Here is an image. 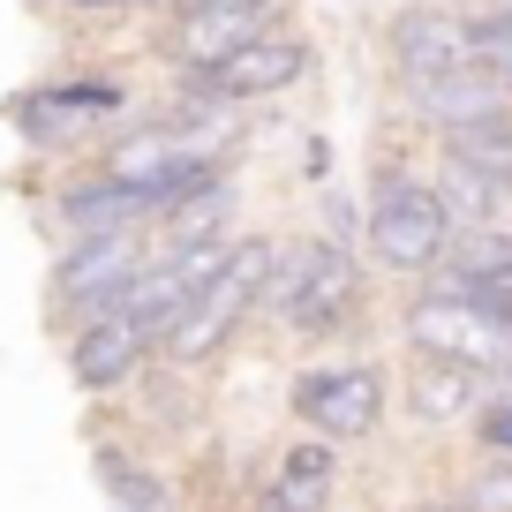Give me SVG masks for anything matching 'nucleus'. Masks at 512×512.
<instances>
[{
    "mask_svg": "<svg viewBox=\"0 0 512 512\" xmlns=\"http://www.w3.org/2000/svg\"><path fill=\"white\" fill-rule=\"evenodd\" d=\"M272 23H279V0H181L174 23H166V61L204 76V68H219L234 46H249Z\"/></svg>",
    "mask_w": 512,
    "mask_h": 512,
    "instance_id": "nucleus-5",
    "label": "nucleus"
},
{
    "mask_svg": "<svg viewBox=\"0 0 512 512\" xmlns=\"http://www.w3.org/2000/svg\"><path fill=\"white\" fill-rule=\"evenodd\" d=\"M452 241V211L437 204L430 181L407 174H377L369 189V249H377L384 272H430Z\"/></svg>",
    "mask_w": 512,
    "mask_h": 512,
    "instance_id": "nucleus-3",
    "label": "nucleus"
},
{
    "mask_svg": "<svg viewBox=\"0 0 512 512\" xmlns=\"http://www.w3.org/2000/svg\"><path fill=\"white\" fill-rule=\"evenodd\" d=\"M204 174H219L211 159H196L189 144H174L166 128H144V136H121V144L98 159V181H113V189H128V196H144L151 211L159 204H174L181 189H196Z\"/></svg>",
    "mask_w": 512,
    "mask_h": 512,
    "instance_id": "nucleus-8",
    "label": "nucleus"
},
{
    "mask_svg": "<svg viewBox=\"0 0 512 512\" xmlns=\"http://www.w3.org/2000/svg\"><path fill=\"white\" fill-rule=\"evenodd\" d=\"M407 98H415V113L437 128V136H452V128H475V121H497V113H512V76L482 53V61L452 68V76H430V83H407Z\"/></svg>",
    "mask_w": 512,
    "mask_h": 512,
    "instance_id": "nucleus-9",
    "label": "nucleus"
},
{
    "mask_svg": "<svg viewBox=\"0 0 512 512\" xmlns=\"http://www.w3.org/2000/svg\"><path fill=\"white\" fill-rule=\"evenodd\" d=\"M98 482L121 512H166V490L144 475V467H128V452H98Z\"/></svg>",
    "mask_w": 512,
    "mask_h": 512,
    "instance_id": "nucleus-18",
    "label": "nucleus"
},
{
    "mask_svg": "<svg viewBox=\"0 0 512 512\" xmlns=\"http://www.w3.org/2000/svg\"><path fill=\"white\" fill-rule=\"evenodd\" d=\"M445 166H460V174H482V181H497V189H512V113L475 121V128H452V136H445Z\"/></svg>",
    "mask_w": 512,
    "mask_h": 512,
    "instance_id": "nucleus-15",
    "label": "nucleus"
},
{
    "mask_svg": "<svg viewBox=\"0 0 512 512\" xmlns=\"http://www.w3.org/2000/svg\"><path fill=\"white\" fill-rule=\"evenodd\" d=\"M272 256H279L272 241H226L219 272H211L204 287L189 294V309H181V317L159 332V354H166V362H211V354L234 339V324L249 317L256 302H264Z\"/></svg>",
    "mask_w": 512,
    "mask_h": 512,
    "instance_id": "nucleus-1",
    "label": "nucleus"
},
{
    "mask_svg": "<svg viewBox=\"0 0 512 512\" xmlns=\"http://www.w3.org/2000/svg\"><path fill=\"white\" fill-rule=\"evenodd\" d=\"M106 113H121V83H76V91H38L16 106V121L31 128L38 144H53V136H76L83 121H106Z\"/></svg>",
    "mask_w": 512,
    "mask_h": 512,
    "instance_id": "nucleus-13",
    "label": "nucleus"
},
{
    "mask_svg": "<svg viewBox=\"0 0 512 512\" xmlns=\"http://www.w3.org/2000/svg\"><path fill=\"white\" fill-rule=\"evenodd\" d=\"M264 294H279V309H287L302 332H332V324L354 309L362 279H354L347 249H332V241H302V249L272 256V279H264Z\"/></svg>",
    "mask_w": 512,
    "mask_h": 512,
    "instance_id": "nucleus-4",
    "label": "nucleus"
},
{
    "mask_svg": "<svg viewBox=\"0 0 512 512\" xmlns=\"http://www.w3.org/2000/svg\"><path fill=\"white\" fill-rule=\"evenodd\" d=\"M174 8H181V0H174Z\"/></svg>",
    "mask_w": 512,
    "mask_h": 512,
    "instance_id": "nucleus-22",
    "label": "nucleus"
},
{
    "mask_svg": "<svg viewBox=\"0 0 512 512\" xmlns=\"http://www.w3.org/2000/svg\"><path fill=\"white\" fill-rule=\"evenodd\" d=\"M61 219H68V234H113V226H144L151 204L91 174V181H76V189L61 196Z\"/></svg>",
    "mask_w": 512,
    "mask_h": 512,
    "instance_id": "nucleus-14",
    "label": "nucleus"
},
{
    "mask_svg": "<svg viewBox=\"0 0 512 512\" xmlns=\"http://www.w3.org/2000/svg\"><path fill=\"white\" fill-rule=\"evenodd\" d=\"M144 354H151V332L136 317H121V309H91V317H76V339H68V369H76L83 392L121 384Z\"/></svg>",
    "mask_w": 512,
    "mask_h": 512,
    "instance_id": "nucleus-12",
    "label": "nucleus"
},
{
    "mask_svg": "<svg viewBox=\"0 0 512 512\" xmlns=\"http://www.w3.org/2000/svg\"><path fill=\"white\" fill-rule=\"evenodd\" d=\"M475 46L512 76V8H497V16H475Z\"/></svg>",
    "mask_w": 512,
    "mask_h": 512,
    "instance_id": "nucleus-19",
    "label": "nucleus"
},
{
    "mask_svg": "<svg viewBox=\"0 0 512 512\" xmlns=\"http://www.w3.org/2000/svg\"><path fill=\"white\" fill-rule=\"evenodd\" d=\"M332 445H294L287 460H279V482H272V512H324V497H332Z\"/></svg>",
    "mask_w": 512,
    "mask_h": 512,
    "instance_id": "nucleus-16",
    "label": "nucleus"
},
{
    "mask_svg": "<svg viewBox=\"0 0 512 512\" xmlns=\"http://www.w3.org/2000/svg\"><path fill=\"white\" fill-rule=\"evenodd\" d=\"M392 61H400L407 83H430V76H452V68L482 61L475 16H452V8H407V16L392 23Z\"/></svg>",
    "mask_w": 512,
    "mask_h": 512,
    "instance_id": "nucleus-11",
    "label": "nucleus"
},
{
    "mask_svg": "<svg viewBox=\"0 0 512 512\" xmlns=\"http://www.w3.org/2000/svg\"><path fill=\"white\" fill-rule=\"evenodd\" d=\"M309 68V38L272 23V31H256L249 46H234L219 68L196 76V98H219V106H249V98H279L294 76Z\"/></svg>",
    "mask_w": 512,
    "mask_h": 512,
    "instance_id": "nucleus-7",
    "label": "nucleus"
},
{
    "mask_svg": "<svg viewBox=\"0 0 512 512\" xmlns=\"http://www.w3.org/2000/svg\"><path fill=\"white\" fill-rule=\"evenodd\" d=\"M467 392H475V377L467 369H452V362H430L422 354V369H415V407L430 422H452V415H467Z\"/></svg>",
    "mask_w": 512,
    "mask_h": 512,
    "instance_id": "nucleus-17",
    "label": "nucleus"
},
{
    "mask_svg": "<svg viewBox=\"0 0 512 512\" xmlns=\"http://www.w3.org/2000/svg\"><path fill=\"white\" fill-rule=\"evenodd\" d=\"M490 445L512 452V407H497V415H490Z\"/></svg>",
    "mask_w": 512,
    "mask_h": 512,
    "instance_id": "nucleus-21",
    "label": "nucleus"
},
{
    "mask_svg": "<svg viewBox=\"0 0 512 512\" xmlns=\"http://www.w3.org/2000/svg\"><path fill=\"white\" fill-rule=\"evenodd\" d=\"M144 264V226H113V234H76V249L61 256L53 272V302L68 317H91V309H113L121 287Z\"/></svg>",
    "mask_w": 512,
    "mask_h": 512,
    "instance_id": "nucleus-6",
    "label": "nucleus"
},
{
    "mask_svg": "<svg viewBox=\"0 0 512 512\" xmlns=\"http://www.w3.org/2000/svg\"><path fill=\"white\" fill-rule=\"evenodd\" d=\"M68 8H83V16H121V8H159V0H68Z\"/></svg>",
    "mask_w": 512,
    "mask_h": 512,
    "instance_id": "nucleus-20",
    "label": "nucleus"
},
{
    "mask_svg": "<svg viewBox=\"0 0 512 512\" xmlns=\"http://www.w3.org/2000/svg\"><path fill=\"white\" fill-rule=\"evenodd\" d=\"M407 339H415V354L452 362V369H467V377H497V369H512V324L497 317L490 302L460 294V287L422 294V302L407 309Z\"/></svg>",
    "mask_w": 512,
    "mask_h": 512,
    "instance_id": "nucleus-2",
    "label": "nucleus"
},
{
    "mask_svg": "<svg viewBox=\"0 0 512 512\" xmlns=\"http://www.w3.org/2000/svg\"><path fill=\"white\" fill-rule=\"evenodd\" d=\"M294 407L317 437L347 445V437H369L384 422V377L377 369H324V377H302Z\"/></svg>",
    "mask_w": 512,
    "mask_h": 512,
    "instance_id": "nucleus-10",
    "label": "nucleus"
}]
</instances>
